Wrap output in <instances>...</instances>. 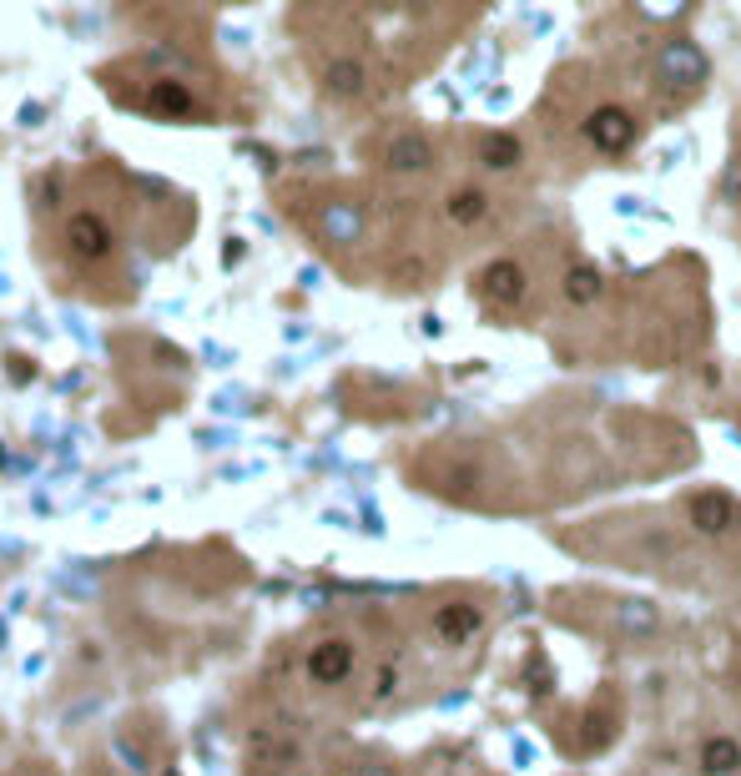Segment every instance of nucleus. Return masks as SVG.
Here are the masks:
<instances>
[{
	"mask_svg": "<svg viewBox=\"0 0 741 776\" xmlns=\"http://www.w3.org/2000/svg\"><path fill=\"white\" fill-rule=\"evenodd\" d=\"M384 167H389L394 177L429 172V167H434V147H429L424 137H414V132H404V137H389V147H384Z\"/></svg>",
	"mask_w": 741,
	"mask_h": 776,
	"instance_id": "10",
	"label": "nucleus"
},
{
	"mask_svg": "<svg viewBox=\"0 0 741 776\" xmlns=\"http://www.w3.org/2000/svg\"><path fill=\"white\" fill-rule=\"evenodd\" d=\"M444 212H449L454 227H479V222L489 217V197H484L479 187H454L449 202H444Z\"/></svg>",
	"mask_w": 741,
	"mask_h": 776,
	"instance_id": "11",
	"label": "nucleus"
},
{
	"mask_svg": "<svg viewBox=\"0 0 741 776\" xmlns=\"http://www.w3.org/2000/svg\"><path fill=\"white\" fill-rule=\"evenodd\" d=\"M701 771H706V776H736V771H741V746H736L731 736H711V741L701 746Z\"/></svg>",
	"mask_w": 741,
	"mask_h": 776,
	"instance_id": "13",
	"label": "nucleus"
},
{
	"mask_svg": "<svg viewBox=\"0 0 741 776\" xmlns=\"http://www.w3.org/2000/svg\"><path fill=\"white\" fill-rule=\"evenodd\" d=\"M358 666H363L358 645H353L348 635H338V630L308 640L303 651L293 656V671H298L303 686H313V691H343V686L358 676Z\"/></svg>",
	"mask_w": 741,
	"mask_h": 776,
	"instance_id": "4",
	"label": "nucleus"
},
{
	"mask_svg": "<svg viewBox=\"0 0 741 776\" xmlns=\"http://www.w3.org/2000/svg\"><path fill=\"white\" fill-rule=\"evenodd\" d=\"M197 232V202L162 177L121 162L51 167L31 182V242L56 293L121 308L142 288V263H162Z\"/></svg>",
	"mask_w": 741,
	"mask_h": 776,
	"instance_id": "1",
	"label": "nucleus"
},
{
	"mask_svg": "<svg viewBox=\"0 0 741 776\" xmlns=\"http://www.w3.org/2000/svg\"><path fill=\"white\" fill-rule=\"evenodd\" d=\"M96 86L111 96V106L172 121V126H217L237 116V86L222 76L207 46L182 41H152L142 51H127L96 66Z\"/></svg>",
	"mask_w": 741,
	"mask_h": 776,
	"instance_id": "2",
	"label": "nucleus"
},
{
	"mask_svg": "<svg viewBox=\"0 0 741 776\" xmlns=\"http://www.w3.org/2000/svg\"><path fill=\"white\" fill-rule=\"evenodd\" d=\"M479 630H484V610L469 605V600H449V605L434 610V635L444 645H469Z\"/></svg>",
	"mask_w": 741,
	"mask_h": 776,
	"instance_id": "8",
	"label": "nucleus"
},
{
	"mask_svg": "<svg viewBox=\"0 0 741 776\" xmlns=\"http://www.w3.org/2000/svg\"><path fill=\"white\" fill-rule=\"evenodd\" d=\"M736 520H741V504L731 494H721V489H706V494L691 499V525L701 535H726Z\"/></svg>",
	"mask_w": 741,
	"mask_h": 776,
	"instance_id": "9",
	"label": "nucleus"
},
{
	"mask_svg": "<svg viewBox=\"0 0 741 776\" xmlns=\"http://www.w3.org/2000/svg\"><path fill=\"white\" fill-rule=\"evenodd\" d=\"M656 86L666 96H691L706 86V56L691 46V41H671L661 56H656Z\"/></svg>",
	"mask_w": 741,
	"mask_h": 776,
	"instance_id": "5",
	"label": "nucleus"
},
{
	"mask_svg": "<svg viewBox=\"0 0 741 776\" xmlns=\"http://www.w3.org/2000/svg\"><path fill=\"white\" fill-rule=\"evenodd\" d=\"M605 293V278L595 273V268H585V263H575L570 273H565V298L575 303V308H590L595 298Z\"/></svg>",
	"mask_w": 741,
	"mask_h": 776,
	"instance_id": "14",
	"label": "nucleus"
},
{
	"mask_svg": "<svg viewBox=\"0 0 741 776\" xmlns=\"http://www.w3.org/2000/svg\"><path fill=\"white\" fill-rule=\"evenodd\" d=\"M636 116L626 111V106H595L590 116H585V137H590V147H600V152H626V147H636Z\"/></svg>",
	"mask_w": 741,
	"mask_h": 776,
	"instance_id": "6",
	"label": "nucleus"
},
{
	"mask_svg": "<svg viewBox=\"0 0 741 776\" xmlns=\"http://www.w3.org/2000/svg\"><path fill=\"white\" fill-rule=\"evenodd\" d=\"M121 16L152 41H182V46H207L212 21L227 6H247V0H116Z\"/></svg>",
	"mask_w": 741,
	"mask_h": 776,
	"instance_id": "3",
	"label": "nucleus"
},
{
	"mask_svg": "<svg viewBox=\"0 0 741 776\" xmlns=\"http://www.w3.org/2000/svg\"><path fill=\"white\" fill-rule=\"evenodd\" d=\"M353 776H399L394 766H384V761H368V766H358Z\"/></svg>",
	"mask_w": 741,
	"mask_h": 776,
	"instance_id": "16",
	"label": "nucleus"
},
{
	"mask_svg": "<svg viewBox=\"0 0 741 776\" xmlns=\"http://www.w3.org/2000/svg\"><path fill=\"white\" fill-rule=\"evenodd\" d=\"M520 157H525V147H520V137H510V132H489V137H479V162L494 167V172L520 167Z\"/></svg>",
	"mask_w": 741,
	"mask_h": 776,
	"instance_id": "12",
	"label": "nucleus"
},
{
	"mask_svg": "<svg viewBox=\"0 0 741 776\" xmlns=\"http://www.w3.org/2000/svg\"><path fill=\"white\" fill-rule=\"evenodd\" d=\"M615 615H621V630H631V635H646V630H656V610H651V605H636V600H626V605L615 610Z\"/></svg>",
	"mask_w": 741,
	"mask_h": 776,
	"instance_id": "15",
	"label": "nucleus"
},
{
	"mask_svg": "<svg viewBox=\"0 0 741 776\" xmlns=\"http://www.w3.org/2000/svg\"><path fill=\"white\" fill-rule=\"evenodd\" d=\"M525 288H530V278H525L520 263H510V257H500V263H489L479 273V298L494 303V308H520L525 303Z\"/></svg>",
	"mask_w": 741,
	"mask_h": 776,
	"instance_id": "7",
	"label": "nucleus"
}]
</instances>
